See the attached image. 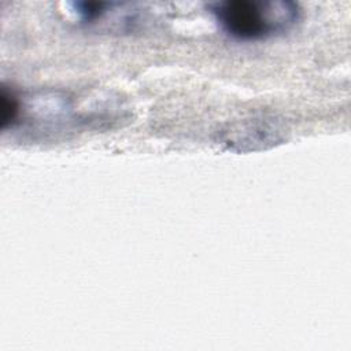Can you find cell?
I'll list each match as a JSON object with an SVG mask.
<instances>
[{"mask_svg": "<svg viewBox=\"0 0 351 351\" xmlns=\"http://www.w3.org/2000/svg\"><path fill=\"white\" fill-rule=\"evenodd\" d=\"M219 27L232 38L259 41L291 30L300 19V8L287 0H223L208 5Z\"/></svg>", "mask_w": 351, "mask_h": 351, "instance_id": "1", "label": "cell"}, {"mask_svg": "<svg viewBox=\"0 0 351 351\" xmlns=\"http://www.w3.org/2000/svg\"><path fill=\"white\" fill-rule=\"evenodd\" d=\"M19 107H21V104H19L18 97L12 92H8L5 88H3V92H1V123H3V128L14 123V121L19 115Z\"/></svg>", "mask_w": 351, "mask_h": 351, "instance_id": "2", "label": "cell"}]
</instances>
